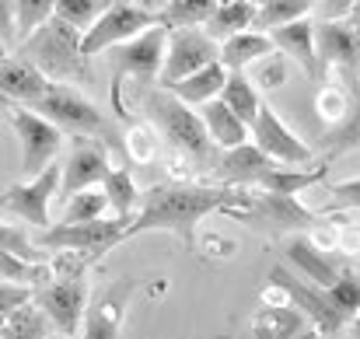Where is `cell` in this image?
Returning a JSON list of instances; mask_svg holds the SVG:
<instances>
[{
    "label": "cell",
    "instance_id": "1",
    "mask_svg": "<svg viewBox=\"0 0 360 339\" xmlns=\"http://www.w3.org/2000/svg\"><path fill=\"white\" fill-rule=\"evenodd\" d=\"M248 196L252 189H238V186H200V182L154 186L143 193L126 241L147 231H168L182 241L186 252H196V224L207 214H231L248 207Z\"/></svg>",
    "mask_w": 360,
    "mask_h": 339
},
{
    "label": "cell",
    "instance_id": "2",
    "mask_svg": "<svg viewBox=\"0 0 360 339\" xmlns=\"http://www.w3.org/2000/svg\"><path fill=\"white\" fill-rule=\"evenodd\" d=\"M136 105L140 113L147 115V122L179 151L186 154L193 165L200 168H217L221 161V147L214 143V136L207 133L203 115L196 113L193 105H186L172 88L165 84H133Z\"/></svg>",
    "mask_w": 360,
    "mask_h": 339
},
{
    "label": "cell",
    "instance_id": "3",
    "mask_svg": "<svg viewBox=\"0 0 360 339\" xmlns=\"http://www.w3.org/2000/svg\"><path fill=\"white\" fill-rule=\"evenodd\" d=\"M18 53L25 60H32L49 81H63V84H91V67H88V53H84V32L70 21H63L60 14H53L39 32H32L28 39H21Z\"/></svg>",
    "mask_w": 360,
    "mask_h": 339
},
{
    "label": "cell",
    "instance_id": "4",
    "mask_svg": "<svg viewBox=\"0 0 360 339\" xmlns=\"http://www.w3.org/2000/svg\"><path fill=\"white\" fill-rule=\"evenodd\" d=\"M322 95H319V113L326 115L329 129L322 133L319 147L326 158L347 154L354 143H360V74L347 67H329L322 74Z\"/></svg>",
    "mask_w": 360,
    "mask_h": 339
},
{
    "label": "cell",
    "instance_id": "5",
    "mask_svg": "<svg viewBox=\"0 0 360 339\" xmlns=\"http://www.w3.org/2000/svg\"><path fill=\"white\" fill-rule=\"evenodd\" d=\"M32 113H39V115H46L49 122H56L67 136H98L112 151H126V140L120 136V129L109 122V115L98 113L74 84L53 81L49 91L35 102Z\"/></svg>",
    "mask_w": 360,
    "mask_h": 339
},
{
    "label": "cell",
    "instance_id": "6",
    "mask_svg": "<svg viewBox=\"0 0 360 339\" xmlns=\"http://www.w3.org/2000/svg\"><path fill=\"white\" fill-rule=\"evenodd\" d=\"M133 217H98V221H84V224H49L39 234V245L49 252H81L88 262H98L109 248H116L120 241H126Z\"/></svg>",
    "mask_w": 360,
    "mask_h": 339
},
{
    "label": "cell",
    "instance_id": "7",
    "mask_svg": "<svg viewBox=\"0 0 360 339\" xmlns=\"http://www.w3.org/2000/svg\"><path fill=\"white\" fill-rule=\"evenodd\" d=\"M168 25H154L147 32H140L136 39L112 46L105 56H109V67H112V77H116V88L122 81H133V84H154L161 81V70H165V56H168Z\"/></svg>",
    "mask_w": 360,
    "mask_h": 339
},
{
    "label": "cell",
    "instance_id": "8",
    "mask_svg": "<svg viewBox=\"0 0 360 339\" xmlns=\"http://www.w3.org/2000/svg\"><path fill=\"white\" fill-rule=\"evenodd\" d=\"M228 217H235L238 224L262 231V234H290V231H304V227L319 224V214L308 210L297 196L287 193H269V189H252L248 207L231 210Z\"/></svg>",
    "mask_w": 360,
    "mask_h": 339
},
{
    "label": "cell",
    "instance_id": "9",
    "mask_svg": "<svg viewBox=\"0 0 360 339\" xmlns=\"http://www.w3.org/2000/svg\"><path fill=\"white\" fill-rule=\"evenodd\" d=\"M4 115H7V122L14 126L18 143H21V172H25L28 179L42 175V172L53 165V158L60 154L67 133H63L56 122H49L46 115L32 113V109H25V105H14V102H4Z\"/></svg>",
    "mask_w": 360,
    "mask_h": 339
},
{
    "label": "cell",
    "instance_id": "10",
    "mask_svg": "<svg viewBox=\"0 0 360 339\" xmlns=\"http://www.w3.org/2000/svg\"><path fill=\"white\" fill-rule=\"evenodd\" d=\"M154 25H165V18L158 11H147V7H140L133 0H112L109 11L84 32V53L95 60V56L109 53L112 46L136 39L140 32H147Z\"/></svg>",
    "mask_w": 360,
    "mask_h": 339
},
{
    "label": "cell",
    "instance_id": "11",
    "mask_svg": "<svg viewBox=\"0 0 360 339\" xmlns=\"http://www.w3.org/2000/svg\"><path fill=\"white\" fill-rule=\"evenodd\" d=\"M60 182H63V165H49L42 175L18 182V186H7L4 189V214L18 217L21 224L35 227V231H46L53 224L49 207L60 196Z\"/></svg>",
    "mask_w": 360,
    "mask_h": 339
},
{
    "label": "cell",
    "instance_id": "12",
    "mask_svg": "<svg viewBox=\"0 0 360 339\" xmlns=\"http://www.w3.org/2000/svg\"><path fill=\"white\" fill-rule=\"evenodd\" d=\"M221 60V42L207 35V28H172L168 32V56L161 70V84L172 88L175 81L196 74L200 67Z\"/></svg>",
    "mask_w": 360,
    "mask_h": 339
},
{
    "label": "cell",
    "instance_id": "13",
    "mask_svg": "<svg viewBox=\"0 0 360 339\" xmlns=\"http://www.w3.org/2000/svg\"><path fill=\"white\" fill-rule=\"evenodd\" d=\"M109 143L98 136H70V151L63 161V182H60V200L81 193V189H95L105 182V175L112 172L109 165Z\"/></svg>",
    "mask_w": 360,
    "mask_h": 339
},
{
    "label": "cell",
    "instance_id": "14",
    "mask_svg": "<svg viewBox=\"0 0 360 339\" xmlns=\"http://www.w3.org/2000/svg\"><path fill=\"white\" fill-rule=\"evenodd\" d=\"M88 301L91 298H88L84 276H56L53 283L39 287V294H35V305L49 315V322L63 336H81V322H84Z\"/></svg>",
    "mask_w": 360,
    "mask_h": 339
},
{
    "label": "cell",
    "instance_id": "15",
    "mask_svg": "<svg viewBox=\"0 0 360 339\" xmlns=\"http://www.w3.org/2000/svg\"><path fill=\"white\" fill-rule=\"evenodd\" d=\"M133 294H136L133 276H120L105 290H98L88 301V312H84V322H81V339H120Z\"/></svg>",
    "mask_w": 360,
    "mask_h": 339
},
{
    "label": "cell",
    "instance_id": "16",
    "mask_svg": "<svg viewBox=\"0 0 360 339\" xmlns=\"http://www.w3.org/2000/svg\"><path fill=\"white\" fill-rule=\"evenodd\" d=\"M252 143L262 154H269L273 161H280V165H290V168L315 165V151L297 133H290V126L273 113L266 102H262V109H259L255 122H252Z\"/></svg>",
    "mask_w": 360,
    "mask_h": 339
},
{
    "label": "cell",
    "instance_id": "17",
    "mask_svg": "<svg viewBox=\"0 0 360 339\" xmlns=\"http://www.w3.org/2000/svg\"><path fill=\"white\" fill-rule=\"evenodd\" d=\"M269 283H276L304 315H311V322L322 329V336H333V333H340L343 329V315L333 308V301H329V294H326V287H319V283H304V280H297V276H290L283 266H273L269 269Z\"/></svg>",
    "mask_w": 360,
    "mask_h": 339
},
{
    "label": "cell",
    "instance_id": "18",
    "mask_svg": "<svg viewBox=\"0 0 360 339\" xmlns=\"http://www.w3.org/2000/svg\"><path fill=\"white\" fill-rule=\"evenodd\" d=\"M252 336L255 339H319L322 329L290 298H287V305H276L273 298H266V305L252 319Z\"/></svg>",
    "mask_w": 360,
    "mask_h": 339
},
{
    "label": "cell",
    "instance_id": "19",
    "mask_svg": "<svg viewBox=\"0 0 360 339\" xmlns=\"http://www.w3.org/2000/svg\"><path fill=\"white\" fill-rule=\"evenodd\" d=\"M49 84L53 81L32 60H25L21 53H4V60H0V91H4V102L35 109V102L49 91Z\"/></svg>",
    "mask_w": 360,
    "mask_h": 339
},
{
    "label": "cell",
    "instance_id": "20",
    "mask_svg": "<svg viewBox=\"0 0 360 339\" xmlns=\"http://www.w3.org/2000/svg\"><path fill=\"white\" fill-rule=\"evenodd\" d=\"M319 39V63L322 74L329 67H347L360 74V32L343 18V21H319L315 25Z\"/></svg>",
    "mask_w": 360,
    "mask_h": 339
},
{
    "label": "cell",
    "instance_id": "21",
    "mask_svg": "<svg viewBox=\"0 0 360 339\" xmlns=\"http://www.w3.org/2000/svg\"><path fill=\"white\" fill-rule=\"evenodd\" d=\"M269 39H273V46H276L283 56H290L315 84L322 81L319 39H315V21H311V18H297V21H290V25H280V28L269 32Z\"/></svg>",
    "mask_w": 360,
    "mask_h": 339
},
{
    "label": "cell",
    "instance_id": "22",
    "mask_svg": "<svg viewBox=\"0 0 360 339\" xmlns=\"http://www.w3.org/2000/svg\"><path fill=\"white\" fill-rule=\"evenodd\" d=\"M280 161H273L269 154H262L252 140L248 143H238L231 151H221V161H217V179L224 186H238V189H252L269 168H276Z\"/></svg>",
    "mask_w": 360,
    "mask_h": 339
},
{
    "label": "cell",
    "instance_id": "23",
    "mask_svg": "<svg viewBox=\"0 0 360 339\" xmlns=\"http://www.w3.org/2000/svg\"><path fill=\"white\" fill-rule=\"evenodd\" d=\"M200 115H203L207 133L214 136V143H217L221 151H231V147L252 140V126L241 122L238 115H235V109H231L224 98H214V102L200 105Z\"/></svg>",
    "mask_w": 360,
    "mask_h": 339
},
{
    "label": "cell",
    "instance_id": "24",
    "mask_svg": "<svg viewBox=\"0 0 360 339\" xmlns=\"http://www.w3.org/2000/svg\"><path fill=\"white\" fill-rule=\"evenodd\" d=\"M228 67L221 63V60H214V63H207V67H200L196 74H189V77H182V81H175L172 84V91L186 102V105H207V102H214V98H221V91H224V84H228Z\"/></svg>",
    "mask_w": 360,
    "mask_h": 339
},
{
    "label": "cell",
    "instance_id": "25",
    "mask_svg": "<svg viewBox=\"0 0 360 339\" xmlns=\"http://www.w3.org/2000/svg\"><path fill=\"white\" fill-rule=\"evenodd\" d=\"M287 255H290V262L301 266V269L308 273V280L319 283V287H333V283L340 280L343 266H347V262H333L329 255H322L308 238H290V241H287Z\"/></svg>",
    "mask_w": 360,
    "mask_h": 339
},
{
    "label": "cell",
    "instance_id": "26",
    "mask_svg": "<svg viewBox=\"0 0 360 339\" xmlns=\"http://www.w3.org/2000/svg\"><path fill=\"white\" fill-rule=\"evenodd\" d=\"M255 14H259V7H255L252 0H221L217 11L210 14V21H207L203 28H207L210 39L228 42L231 35L255 28Z\"/></svg>",
    "mask_w": 360,
    "mask_h": 339
},
{
    "label": "cell",
    "instance_id": "27",
    "mask_svg": "<svg viewBox=\"0 0 360 339\" xmlns=\"http://www.w3.org/2000/svg\"><path fill=\"white\" fill-rule=\"evenodd\" d=\"M273 49H276V46H273L269 32L248 28V32L231 35L228 42H221V63H224L228 70H248L255 60H262V56L273 53Z\"/></svg>",
    "mask_w": 360,
    "mask_h": 339
},
{
    "label": "cell",
    "instance_id": "28",
    "mask_svg": "<svg viewBox=\"0 0 360 339\" xmlns=\"http://www.w3.org/2000/svg\"><path fill=\"white\" fill-rule=\"evenodd\" d=\"M53 322L49 315L32 301L11 315H4V329H0V339H53Z\"/></svg>",
    "mask_w": 360,
    "mask_h": 339
},
{
    "label": "cell",
    "instance_id": "29",
    "mask_svg": "<svg viewBox=\"0 0 360 339\" xmlns=\"http://www.w3.org/2000/svg\"><path fill=\"white\" fill-rule=\"evenodd\" d=\"M221 98L235 109V115H238L241 122H255V115H259V109H262V98H259V88L248 81V74L245 70H231L228 74V84H224V91H221Z\"/></svg>",
    "mask_w": 360,
    "mask_h": 339
},
{
    "label": "cell",
    "instance_id": "30",
    "mask_svg": "<svg viewBox=\"0 0 360 339\" xmlns=\"http://www.w3.org/2000/svg\"><path fill=\"white\" fill-rule=\"evenodd\" d=\"M105 210H112V203H109L105 189L95 186V189H81V193L67 196V200H63V214H60V221H63V224H84V221H98V217H105Z\"/></svg>",
    "mask_w": 360,
    "mask_h": 339
},
{
    "label": "cell",
    "instance_id": "31",
    "mask_svg": "<svg viewBox=\"0 0 360 339\" xmlns=\"http://www.w3.org/2000/svg\"><path fill=\"white\" fill-rule=\"evenodd\" d=\"M0 269H4V280L7 283H25V287H46V283L56 280L53 259L49 262H32V259L0 252Z\"/></svg>",
    "mask_w": 360,
    "mask_h": 339
},
{
    "label": "cell",
    "instance_id": "32",
    "mask_svg": "<svg viewBox=\"0 0 360 339\" xmlns=\"http://www.w3.org/2000/svg\"><path fill=\"white\" fill-rule=\"evenodd\" d=\"M102 189H105V196H109V203H112V214L136 217L143 196H140V189H136V182H133V175H129L126 168H112V172L105 175Z\"/></svg>",
    "mask_w": 360,
    "mask_h": 339
},
{
    "label": "cell",
    "instance_id": "33",
    "mask_svg": "<svg viewBox=\"0 0 360 339\" xmlns=\"http://www.w3.org/2000/svg\"><path fill=\"white\" fill-rule=\"evenodd\" d=\"M311 11H315V0H269L255 14V32H273L297 18H308Z\"/></svg>",
    "mask_w": 360,
    "mask_h": 339
},
{
    "label": "cell",
    "instance_id": "34",
    "mask_svg": "<svg viewBox=\"0 0 360 339\" xmlns=\"http://www.w3.org/2000/svg\"><path fill=\"white\" fill-rule=\"evenodd\" d=\"M217 4L221 0H168L161 18L168 28H203L210 14L217 11Z\"/></svg>",
    "mask_w": 360,
    "mask_h": 339
},
{
    "label": "cell",
    "instance_id": "35",
    "mask_svg": "<svg viewBox=\"0 0 360 339\" xmlns=\"http://www.w3.org/2000/svg\"><path fill=\"white\" fill-rule=\"evenodd\" d=\"M0 252H11V255H21V259H32V262L53 259V252L39 245V234H28V227L11 224V221H4V227H0Z\"/></svg>",
    "mask_w": 360,
    "mask_h": 339
},
{
    "label": "cell",
    "instance_id": "36",
    "mask_svg": "<svg viewBox=\"0 0 360 339\" xmlns=\"http://www.w3.org/2000/svg\"><path fill=\"white\" fill-rule=\"evenodd\" d=\"M326 294H329L333 308H336L347 322H354V319L360 315V269L343 266L340 280H336L333 287H326Z\"/></svg>",
    "mask_w": 360,
    "mask_h": 339
},
{
    "label": "cell",
    "instance_id": "37",
    "mask_svg": "<svg viewBox=\"0 0 360 339\" xmlns=\"http://www.w3.org/2000/svg\"><path fill=\"white\" fill-rule=\"evenodd\" d=\"M14 14H18V46H21V39L39 32L56 14V0H14Z\"/></svg>",
    "mask_w": 360,
    "mask_h": 339
},
{
    "label": "cell",
    "instance_id": "38",
    "mask_svg": "<svg viewBox=\"0 0 360 339\" xmlns=\"http://www.w3.org/2000/svg\"><path fill=\"white\" fill-rule=\"evenodd\" d=\"M245 74H248V81H252L255 88L273 91V88H280L283 77H287V56H283L280 49H273V53H266L262 60H255Z\"/></svg>",
    "mask_w": 360,
    "mask_h": 339
},
{
    "label": "cell",
    "instance_id": "39",
    "mask_svg": "<svg viewBox=\"0 0 360 339\" xmlns=\"http://www.w3.org/2000/svg\"><path fill=\"white\" fill-rule=\"evenodd\" d=\"M112 0H56V14L70 25H77L81 32H88L105 11H109Z\"/></svg>",
    "mask_w": 360,
    "mask_h": 339
},
{
    "label": "cell",
    "instance_id": "40",
    "mask_svg": "<svg viewBox=\"0 0 360 339\" xmlns=\"http://www.w3.org/2000/svg\"><path fill=\"white\" fill-rule=\"evenodd\" d=\"M35 294H39V287H25V283H0V312L4 315H11V312H18V308H25V305H32L35 301Z\"/></svg>",
    "mask_w": 360,
    "mask_h": 339
},
{
    "label": "cell",
    "instance_id": "41",
    "mask_svg": "<svg viewBox=\"0 0 360 339\" xmlns=\"http://www.w3.org/2000/svg\"><path fill=\"white\" fill-rule=\"evenodd\" d=\"M329 210H360V179L329 186Z\"/></svg>",
    "mask_w": 360,
    "mask_h": 339
},
{
    "label": "cell",
    "instance_id": "42",
    "mask_svg": "<svg viewBox=\"0 0 360 339\" xmlns=\"http://www.w3.org/2000/svg\"><path fill=\"white\" fill-rule=\"evenodd\" d=\"M126 154L133 158V161H150L154 158V136H150V129H133L129 136H126Z\"/></svg>",
    "mask_w": 360,
    "mask_h": 339
},
{
    "label": "cell",
    "instance_id": "43",
    "mask_svg": "<svg viewBox=\"0 0 360 339\" xmlns=\"http://www.w3.org/2000/svg\"><path fill=\"white\" fill-rule=\"evenodd\" d=\"M357 4L360 0H315V11L322 14L319 21H343V18H350V11Z\"/></svg>",
    "mask_w": 360,
    "mask_h": 339
},
{
    "label": "cell",
    "instance_id": "44",
    "mask_svg": "<svg viewBox=\"0 0 360 339\" xmlns=\"http://www.w3.org/2000/svg\"><path fill=\"white\" fill-rule=\"evenodd\" d=\"M133 4H140V7H147V11H158V14L168 7V0H133Z\"/></svg>",
    "mask_w": 360,
    "mask_h": 339
},
{
    "label": "cell",
    "instance_id": "45",
    "mask_svg": "<svg viewBox=\"0 0 360 339\" xmlns=\"http://www.w3.org/2000/svg\"><path fill=\"white\" fill-rule=\"evenodd\" d=\"M347 21H350V25H354V28L360 32V4L354 7V11H350V18H347Z\"/></svg>",
    "mask_w": 360,
    "mask_h": 339
},
{
    "label": "cell",
    "instance_id": "46",
    "mask_svg": "<svg viewBox=\"0 0 360 339\" xmlns=\"http://www.w3.org/2000/svg\"><path fill=\"white\" fill-rule=\"evenodd\" d=\"M354 336L360 339V315H357V319H354Z\"/></svg>",
    "mask_w": 360,
    "mask_h": 339
},
{
    "label": "cell",
    "instance_id": "47",
    "mask_svg": "<svg viewBox=\"0 0 360 339\" xmlns=\"http://www.w3.org/2000/svg\"><path fill=\"white\" fill-rule=\"evenodd\" d=\"M252 4H255V7H262V4H269V0H252Z\"/></svg>",
    "mask_w": 360,
    "mask_h": 339
},
{
    "label": "cell",
    "instance_id": "48",
    "mask_svg": "<svg viewBox=\"0 0 360 339\" xmlns=\"http://www.w3.org/2000/svg\"><path fill=\"white\" fill-rule=\"evenodd\" d=\"M53 339H77V336H63V333H60V336H53Z\"/></svg>",
    "mask_w": 360,
    "mask_h": 339
},
{
    "label": "cell",
    "instance_id": "49",
    "mask_svg": "<svg viewBox=\"0 0 360 339\" xmlns=\"http://www.w3.org/2000/svg\"><path fill=\"white\" fill-rule=\"evenodd\" d=\"M214 339H238V336H214Z\"/></svg>",
    "mask_w": 360,
    "mask_h": 339
}]
</instances>
